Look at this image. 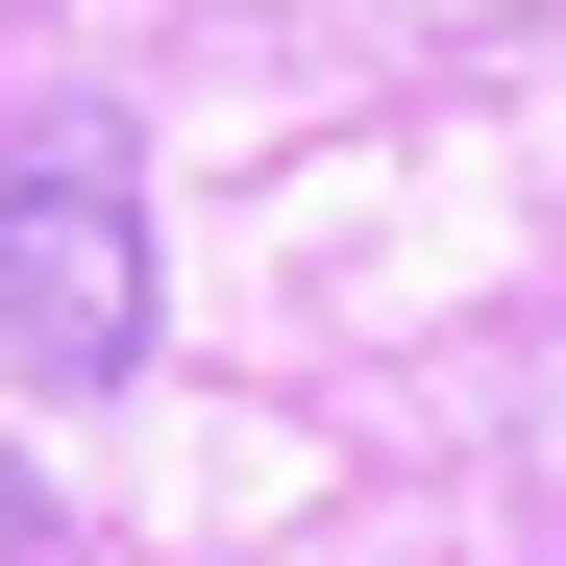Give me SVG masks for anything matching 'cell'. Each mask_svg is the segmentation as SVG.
I'll return each mask as SVG.
<instances>
[{"mask_svg": "<svg viewBox=\"0 0 566 566\" xmlns=\"http://www.w3.org/2000/svg\"><path fill=\"white\" fill-rule=\"evenodd\" d=\"M0 345H25V395H124L148 369V172L99 99H50L0 148Z\"/></svg>", "mask_w": 566, "mask_h": 566, "instance_id": "obj_1", "label": "cell"}]
</instances>
